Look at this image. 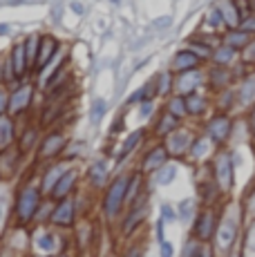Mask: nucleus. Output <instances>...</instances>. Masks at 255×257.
<instances>
[{
  "label": "nucleus",
  "instance_id": "603ef678",
  "mask_svg": "<svg viewBox=\"0 0 255 257\" xmlns=\"http://www.w3.org/2000/svg\"><path fill=\"white\" fill-rule=\"evenodd\" d=\"M159 255L161 257H175V246L170 241H159Z\"/></svg>",
  "mask_w": 255,
  "mask_h": 257
},
{
  "label": "nucleus",
  "instance_id": "473e14b6",
  "mask_svg": "<svg viewBox=\"0 0 255 257\" xmlns=\"http://www.w3.org/2000/svg\"><path fill=\"white\" fill-rule=\"evenodd\" d=\"M199 206L195 199H181L177 206V219L184 221V224H193V219L197 217Z\"/></svg>",
  "mask_w": 255,
  "mask_h": 257
},
{
  "label": "nucleus",
  "instance_id": "bf43d9fd",
  "mask_svg": "<svg viewBox=\"0 0 255 257\" xmlns=\"http://www.w3.org/2000/svg\"><path fill=\"white\" fill-rule=\"evenodd\" d=\"M0 34H7V27H5V25H3V27H0Z\"/></svg>",
  "mask_w": 255,
  "mask_h": 257
},
{
  "label": "nucleus",
  "instance_id": "a19ab883",
  "mask_svg": "<svg viewBox=\"0 0 255 257\" xmlns=\"http://www.w3.org/2000/svg\"><path fill=\"white\" fill-rule=\"evenodd\" d=\"M242 257H255V219L248 228V235H246V241H244V250H242Z\"/></svg>",
  "mask_w": 255,
  "mask_h": 257
},
{
  "label": "nucleus",
  "instance_id": "4d7b16f0",
  "mask_svg": "<svg viewBox=\"0 0 255 257\" xmlns=\"http://www.w3.org/2000/svg\"><path fill=\"white\" fill-rule=\"evenodd\" d=\"M0 85H3V63H0Z\"/></svg>",
  "mask_w": 255,
  "mask_h": 257
},
{
  "label": "nucleus",
  "instance_id": "a211bd4d",
  "mask_svg": "<svg viewBox=\"0 0 255 257\" xmlns=\"http://www.w3.org/2000/svg\"><path fill=\"white\" fill-rule=\"evenodd\" d=\"M237 61H239V52H235L233 47L224 45L222 41H219V45L213 49V54H210V63H213V65H219V67H233Z\"/></svg>",
  "mask_w": 255,
  "mask_h": 257
},
{
  "label": "nucleus",
  "instance_id": "6ab92c4d",
  "mask_svg": "<svg viewBox=\"0 0 255 257\" xmlns=\"http://www.w3.org/2000/svg\"><path fill=\"white\" fill-rule=\"evenodd\" d=\"M186 98V114L188 116H204L206 112H208V107H210V98L206 96V94L202 92H193V94H188V96H184Z\"/></svg>",
  "mask_w": 255,
  "mask_h": 257
},
{
  "label": "nucleus",
  "instance_id": "4c0bfd02",
  "mask_svg": "<svg viewBox=\"0 0 255 257\" xmlns=\"http://www.w3.org/2000/svg\"><path fill=\"white\" fill-rule=\"evenodd\" d=\"M164 110H168L173 116H177L179 121L181 118H186L188 114H186V98L184 96H179V94H173V96L166 101V107Z\"/></svg>",
  "mask_w": 255,
  "mask_h": 257
},
{
  "label": "nucleus",
  "instance_id": "de8ad7c7",
  "mask_svg": "<svg viewBox=\"0 0 255 257\" xmlns=\"http://www.w3.org/2000/svg\"><path fill=\"white\" fill-rule=\"evenodd\" d=\"M239 29H242V32H246V34H251V36H255V12H251L248 16L242 18Z\"/></svg>",
  "mask_w": 255,
  "mask_h": 257
},
{
  "label": "nucleus",
  "instance_id": "5fc2aeb1",
  "mask_svg": "<svg viewBox=\"0 0 255 257\" xmlns=\"http://www.w3.org/2000/svg\"><path fill=\"white\" fill-rule=\"evenodd\" d=\"M155 230H157V241H164L166 239V221L161 219H157V226H155Z\"/></svg>",
  "mask_w": 255,
  "mask_h": 257
},
{
  "label": "nucleus",
  "instance_id": "cd10ccee",
  "mask_svg": "<svg viewBox=\"0 0 255 257\" xmlns=\"http://www.w3.org/2000/svg\"><path fill=\"white\" fill-rule=\"evenodd\" d=\"M177 127H179V118L173 116L168 110H164L159 114V118H157V123H155V135L166 139V137H168L170 132H175Z\"/></svg>",
  "mask_w": 255,
  "mask_h": 257
},
{
  "label": "nucleus",
  "instance_id": "bb28decb",
  "mask_svg": "<svg viewBox=\"0 0 255 257\" xmlns=\"http://www.w3.org/2000/svg\"><path fill=\"white\" fill-rule=\"evenodd\" d=\"M204 29L210 34H219V32H226V25H224V18H222V12H219L217 5H213V7L206 12L204 16Z\"/></svg>",
  "mask_w": 255,
  "mask_h": 257
},
{
  "label": "nucleus",
  "instance_id": "ea45409f",
  "mask_svg": "<svg viewBox=\"0 0 255 257\" xmlns=\"http://www.w3.org/2000/svg\"><path fill=\"white\" fill-rule=\"evenodd\" d=\"M239 61L248 67H255V36H253V41L239 52Z\"/></svg>",
  "mask_w": 255,
  "mask_h": 257
},
{
  "label": "nucleus",
  "instance_id": "9b49d317",
  "mask_svg": "<svg viewBox=\"0 0 255 257\" xmlns=\"http://www.w3.org/2000/svg\"><path fill=\"white\" fill-rule=\"evenodd\" d=\"M34 98V87L32 85H18L14 92H9V107H7V114L16 116L23 114V112L29 107Z\"/></svg>",
  "mask_w": 255,
  "mask_h": 257
},
{
  "label": "nucleus",
  "instance_id": "f03ea898",
  "mask_svg": "<svg viewBox=\"0 0 255 257\" xmlns=\"http://www.w3.org/2000/svg\"><path fill=\"white\" fill-rule=\"evenodd\" d=\"M210 172H213L215 184L219 186L222 195H230L235 188V164L230 150H217L210 164Z\"/></svg>",
  "mask_w": 255,
  "mask_h": 257
},
{
  "label": "nucleus",
  "instance_id": "4468645a",
  "mask_svg": "<svg viewBox=\"0 0 255 257\" xmlns=\"http://www.w3.org/2000/svg\"><path fill=\"white\" fill-rule=\"evenodd\" d=\"M197 197L202 206H219V199H222V190L215 184L213 172H210V179H202L197 181Z\"/></svg>",
  "mask_w": 255,
  "mask_h": 257
},
{
  "label": "nucleus",
  "instance_id": "423d86ee",
  "mask_svg": "<svg viewBox=\"0 0 255 257\" xmlns=\"http://www.w3.org/2000/svg\"><path fill=\"white\" fill-rule=\"evenodd\" d=\"M204 135L208 137L215 146H224L230 135H233V118L228 112H217L204 123Z\"/></svg>",
  "mask_w": 255,
  "mask_h": 257
},
{
  "label": "nucleus",
  "instance_id": "f8f14e48",
  "mask_svg": "<svg viewBox=\"0 0 255 257\" xmlns=\"http://www.w3.org/2000/svg\"><path fill=\"white\" fill-rule=\"evenodd\" d=\"M255 103V72H248L244 78L237 81L235 90V107H251Z\"/></svg>",
  "mask_w": 255,
  "mask_h": 257
},
{
  "label": "nucleus",
  "instance_id": "f704fd0d",
  "mask_svg": "<svg viewBox=\"0 0 255 257\" xmlns=\"http://www.w3.org/2000/svg\"><path fill=\"white\" fill-rule=\"evenodd\" d=\"M155 81V94L157 96H168L175 87V76L170 72H161L153 78Z\"/></svg>",
  "mask_w": 255,
  "mask_h": 257
},
{
  "label": "nucleus",
  "instance_id": "dca6fc26",
  "mask_svg": "<svg viewBox=\"0 0 255 257\" xmlns=\"http://www.w3.org/2000/svg\"><path fill=\"white\" fill-rule=\"evenodd\" d=\"M179 257H217V255H215L210 241H199V239H195V237L190 235L188 239L184 241V246H181V255Z\"/></svg>",
  "mask_w": 255,
  "mask_h": 257
},
{
  "label": "nucleus",
  "instance_id": "c756f323",
  "mask_svg": "<svg viewBox=\"0 0 255 257\" xmlns=\"http://www.w3.org/2000/svg\"><path fill=\"white\" fill-rule=\"evenodd\" d=\"M144 137H146L144 127H141V130H135L132 135H128V139L123 141V146H121V148H119V152H116V164H121V161H123L125 157H130L132 152L137 150V146H139V143L144 141Z\"/></svg>",
  "mask_w": 255,
  "mask_h": 257
},
{
  "label": "nucleus",
  "instance_id": "864d4df0",
  "mask_svg": "<svg viewBox=\"0 0 255 257\" xmlns=\"http://www.w3.org/2000/svg\"><path fill=\"white\" fill-rule=\"evenodd\" d=\"M246 121H248V135H251V139L255 141V103L248 107V118Z\"/></svg>",
  "mask_w": 255,
  "mask_h": 257
},
{
  "label": "nucleus",
  "instance_id": "412c9836",
  "mask_svg": "<svg viewBox=\"0 0 255 257\" xmlns=\"http://www.w3.org/2000/svg\"><path fill=\"white\" fill-rule=\"evenodd\" d=\"M215 5H217L219 12H222V18H224L226 29L239 27V23H242V12L237 9V3H235V0H217Z\"/></svg>",
  "mask_w": 255,
  "mask_h": 257
},
{
  "label": "nucleus",
  "instance_id": "7ed1b4c3",
  "mask_svg": "<svg viewBox=\"0 0 255 257\" xmlns=\"http://www.w3.org/2000/svg\"><path fill=\"white\" fill-rule=\"evenodd\" d=\"M219 210H222V206H202L197 217L190 224V235L199 241H213L219 224Z\"/></svg>",
  "mask_w": 255,
  "mask_h": 257
},
{
  "label": "nucleus",
  "instance_id": "4be33fe9",
  "mask_svg": "<svg viewBox=\"0 0 255 257\" xmlns=\"http://www.w3.org/2000/svg\"><path fill=\"white\" fill-rule=\"evenodd\" d=\"M9 63H12V67H14V74H16V78L21 81V78L29 72L27 56H25V43H16V45L12 47V52H9Z\"/></svg>",
  "mask_w": 255,
  "mask_h": 257
},
{
  "label": "nucleus",
  "instance_id": "7c9ffc66",
  "mask_svg": "<svg viewBox=\"0 0 255 257\" xmlns=\"http://www.w3.org/2000/svg\"><path fill=\"white\" fill-rule=\"evenodd\" d=\"M67 172V168H65V164H56V166H52V168H47L45 170V175H43V181H41V192H50L54 190V186L58 184V179H61L63 175Z\"/></svg>",
  "mask_w": 255,
  "mask_h": 257
},
{
  "label": "nucleus",
  "instance_id": "2eb2a0df",
  "mask_svg": "<svg viewBox=\"0 0 255 257\" xmlns=\"http://www.w3.org/2000/svg\"><path fill=\"white\" fill-rule=\"evenodd\" d=\"M202 58L197 56V54H193L188 47H184V49H179L177 54H175V58H173V63H170V70L173 72H190V70H197L199 65H202Z\"/></svg>",
  "mask_w": 255,
  "mask_h": 257
},
{
  "label": "nucleus",
  "instance_id": "f257e3e1",
  "mask_svg": "<svg viewBox=\"0 0 255 257\" xmlns=\"http://www.w3.org/2000/svg\"><path fill=\"white\" fill-rule=\"evenodd\" d=\"M242 204H226L219 210V224L213 237V250L217 257H228L237 250L239 230H242Z\"/></svg>",
  "mask_w": 255,
  "mask_h": 257
},
{
  "label": "nucleus",
  "instance_id": "c03bdc74",
  "mask_svg": "<svg viewBox=\"0 0 255 257\" xmlns=\"http://www.w3.org/2000/svg\"><path fill=\"white\" fill-rule=\"evenodd\" d=\"M242 210H244V215H246L251 221L255 219V186L251 188V192H248V195H246V199H244Z\"/></svg>",
  "mask_w": 255,
  "mask_h": 257
},
{
  "label": "nucleus",
  "instance_id": "20e7f679",
  "mask_svg": "<svg viewBox=\"0 0 255 257\" xmlns=\"http://www.w3.org/2000/svg\"><path fill=\"white\" fill-rule=\"evenodd\" d=\"M128 181H130V175H121L107 186L105 197H103V215H105L107 219H114L121 212V208L125 206Z\"/></svg>",
  "mask_w": 255,
  "mask_h": 257
},
{
  "label": "nucleus",
  "instance_id": "b1692460",
  "mask_svg": "<svg viewBox=\"0 0 255 257\" xmlns=\"http://www.w3.org/2000/svg\"><path fill=\"white\" fill-rule=\"evenodd\" d=\"M251 41H253L251 34L242 32L239 27H235V29H226V32L222 34V43H224V45H228V47H233L235 52H242V49L246 47Z\"/></svg>",
  "mask_w": 255,
  "mask_h": 257
},
{
  "label": "nucleus",
  "instance_id": "8fccbe9b",
  "mask_svg": "<svg viewBox=\"0 0 255 257\" xmlns=\"http://www.w3.org/2000/svg\"><path fill=\"white\" fill-rule=\"evenodd\" d=\"M155 114V101H144L139 103V116L141 118H150Z\"/></svg>",
  "mask_w": 255,
  "mask_h": 257
},
{
  "label": "nucleus",
  "instance_id": "0eeeda50",
  "mask_svg": "<svg viewBox=\"0 0 255 257\" xmlns=\"http://www.w3.org/2000/svg\"><path fill=\"white\" fill-rule=\"evenodd\" d=\"M206 83V72L204 70H190V72H181L175 76V87H173V94H179V96H188L193 92H199Z\"/></svg>",
  "mask_w": 255,
  "mask_h": 257
},
{
  "label": "nucleus",
  "instance_id": "ddd939ff",
  "mask_svg": "<svg viewBox=\"0 0 255 257\" xmlns=\"http://www.w3.org/2000/svg\"><path fill=\"white\" fill-rule=\"evenodd\" d=\"M74 217H76V201L72 199V197H65V199H61L56 206H54L52 221L56 226H63V228H67V226H72Z\"/></svg>",
  "mask_w": 255,
  "mask_h": 257
},
{
  "label": "nucleus",
  "instance_id": "c9c22d12",
  "mask_svg": "<svg viewBox=\"0 0 255 257\" xmlns=\"http://www.w3.org/2000/svg\"><path fill=\"white\" fill-rule=\"evenodd\" d=\"M23 43H25V56H27L29 70H36V56H38V47H41V36L32 34V36H27Z\"/></svg>",
  "mask_w": 255,
  "mask_h": 257
},
{
  "label": "nucleus",
  "instance_id": "a18cd8bd",
  "mask_svg": "<svg viewBox=\"0 0 255 257\" xmlns=\"http://www.w3.org/2000/svg\"><path fill=\"white\" fill-rule=\"evenodd\" d=\"M105 110H107V103L103 101V98H96L94 105H92V112H90L92 123H99L101 118H103V114H105Z\"/></svg>",
  "mask_w": 255,
  "mask_h": 257
},
{
  "label": "nucleus",
  "instance_id": "393cba45",
  "mask_svg": "<svg viewBox=\"0 0 255 257\" xmlns=\"http://www.w3.org/2000/svg\"><path fill=\"white\" fill-rule=\"evenodd\" d=\"M18 157H21V150H16V148H5V150H0V177H3V179H9V177L16 172Z\"/></svg>",
  "mask_w": 255,
  "mask_h": 257
},
{
  "label": "nucleus",
  "instance_id": "6e6552de",
  "mask_svg": "<svg viewBox=\"0 0 255 257\" xmlns=\"http://www.w3.org/2000/svg\"><path fill=\"white\" fill-rule=\"evenodd\" d=\"M195 141V135L188 130V127H177L175 132H170L166 137V150H168L170 157H186Z\"/></svg>",
  "mask_w": 255,
  "mask_h": 257
},
{
  "label": "nucleus",
  "instance_id": "39448f33",
  "mask_svg": "<svg viewBox=\"0 0 255 257\" xmlns=\"http://www.w3.org/2000/svg\"><path fill=\"white\" fill-rule=\"evenodd\" d=\"M41 188L25 186L16 195V217L21 224H27L36 217V210L41 208Z\"/></svg>",
  "mask_w": 255,
  "mask_h": 257
},
{
  "label": "nucleus",
  "instance_id": "3c124183",
  "mask_svg": "<svg viewBox=\"0 0 255 257\" xmlns=\"http://www.w3.org/2000/svg\"><path fill=\"white\" fill-rule=\"evenodd\" d=\"M7 107H9V92L5 90V85H0V116L7 114Z\"/></svg>",
  "mask_w": 255,
  "mask_h": 257
},
{
  "label": "nucleus",
  "instance_id": "a878e982",
  "mask_svg": "<svg viewBox=\"0 0 255 257\" xmlns=\"http://www.w3.org/2000/svg\"><path fill=\"white\" fill-rule=\"evenodd\" d=\"M65 148V137L61 132H52V135L45 137V141L41 143V157L43 159H50V157H56L63 152Z\"/></svg>",
  "mask_w": 255,
  "mask_h": 257
},
{
  "label": "nucleus",
  "instance_id": "5701e85b",
  "mask_svg": "<svg viewBox=\"0 0 255 257\" xmlns=\"http://www.w3.org/2000/svg\"><path fill=\"white\" fill-rule=\"evenodd\" d=\"M74 186H76V170H67L65 175L58 179V184L54 186V190L50 192V197L54 201L65 199V197H70V192L74 190Z\"/></svg>",
  "mask_w": 255,
  "mask_h": 257
},
{
  "label": "nucleus",
  "instance_id": "f3484780",
  "mask_svg": "<svg viewBox=\"0 0 255 257\" xmlns=\"http://www.w3.org/2000/svg\"><path fill=\"white\" fill-rule=\"evenodd\" d=\"M58 49V43L54 36H41V47H38V56H36V72H43L47 65L52 63L54 54Z\"/></svg>",
  "mask_w": 255,
  "mask_h": 257
},
{
  "label": "nucleus",
  "instance_id": "37998d69",
  "mask_svg": "<svg viewBox=\"0 0 255 257\" xmlns=\"http://www.w3.org/2000/svg\"><path fill=\"white\" fill-rule=\"evenodd\" d=\"M36 244H38V248H41V250H45V253H52V250L56 248V237H54L52 233H45V235L38 237Z\"/></svg>",
  "mask_w": 255,
  "mask_h": 257
},
{
  "label": "nucleus",
  "instance_id": "58836bf2",
  "mask_svg": "<svg viewBox=\"0 0 255 257\" xmlns=\"http://www.w3.org/2000/svg\"><path fill=\"white\" fill-rule=\"evenodd\" d=\"M139 190H141V175H139V172H132L130 181H128V192H125V204L128 206H132L141 197Z\"/></svg>",
  "mask_w": 255,
  "mask_h": 257
},
{
  "label": "nucleus",
  "instance_id": "09e8293b",
  "mask_svg": "<svg viewBox=\"0 0 255 257\" xmlns=\"http://www.w3.org/2000/svg\"><path fill=\"white\" fill-rule=\"evenodd\" d=\"M52 212H54V204L52 201H45V204H41V208L36 210V217H34V219H41V221L52 219Z\"/></svg>",
  "mask_w": 255,
  "mask_h": 257
},
{
  "label": "nucleus",
  "instance_id": "72a5a7b5",
  "mask_svg": "<svg viewBox=\"0 0 255 257\" xmlns=\"http://www.w3.org/2000/svg\"><path fill=\"white\" fill-rule=\"evenodd\" d=\"M177 172H179V166L168 161V164H164L155 172V184L157 186H170L175 181V177H177Z\"/></svg>",
  "mask_w": 255,
  "mask_h": 257
},
{
  "label": "nucleus",
  "instance_id": "aec40b11",
  "mask_svg": "<svg viewBox=\"0 0 255 257\" xmlns=\"http://www.w3.org/2000/svg\"><path fill=\"white\" fill-rule=\"evenodd\" d=\"M168 157H170L168 150H166V146H161V143L150 148V152L144 157V164H141L144 166V172H157L164 164H168Z\"/></svg>",
  "mask_w": 255,
  "mask_h": 257
},
{
  "label": "nucleus",
  "instance_id": "6e6d98bb",
  "mask_svg": "<svg viewBox=\"0 0 255 257\" xmlns=\"http://www.w3.org/2000/svg\"><path fill=\"white\" fill-rule=\"evenodd\" d=\"M123 257H141V250H139V248H130Z\"/></svg>",
  "mask_w": 255,
  "mask_h": 257
},
{
  "label": "nucleus",
  "instance_id": "e433bc0d",
  "mask_svg": "<svg viewBox=\"0 0 255 257\" xmlns=\"http://www.w3.org/2000/svg\"><path fill=\"white\" fill-rule=\"evenodd\" d=\"M14 137H16V132H14V123L9 116H0V150H5V148L12 146Z\"/></svg>",
  "mask_w": 255,
  "mask_h": 257
},
{
  "label": "nucleus",
  "instance_id": "2f4dec72",
  "mask_svg": "<svg viewBox=\"0 0 255 257\" xmlns=\"http://www.w3.org/2000/svg\"><path fill=\"white\" fill-rule=\"evenodd\" d=\"M87 179H90V184L94 188H103L107 181V161H94V164L90 166V170H87Z\"/></svg>",
  "mask_w": 255,
  "mask_h": 257
},
{
  "label": "nucleus",
  "instance_id": "9d476101",
  "mask_svg": "<svg viewBox=\"0 0 255 257\" xmlns=\"http://www.w3.org/2000/svg\"><path fill=\"white\" fill-rule=\"evenodd\" d=\"M146 217H148V201H146V195H141L139 199L130 206V212H128V217L123 219V226H121V233L130 235L137 226L144 224Z\"/></svg>",
  "mask_w": 255,
  "mask_h": 257
},
{
  "label": "nucleus",
  "instance_id": "1a4fd4ad",
  "mask_svg": "<svg viewBox=\"0 0 255 257\" xmlns=\"http://www.w3.org/2000/svg\"><path fill=\"white\" fill-rule=\"evenodd\" d=\"M233 83H235V76H233V70H230V67L213 65L208 72H206V85H208V90L215 92V94L228 90Z\"/></svg>",
  "mask_w": 255,
  "mask_h": 257
},
{
  "label": "nucleus",
  "instance_id": "13d9d810",
  "mask_svg": "<svg viewBox=\"0 0 255 257\" xmlns=\"http://www.w3.org/2000/svg\"><path fill=\"white\" fill-rule=\"evenodd\" d=\"M248 5H251V9L255 12V0H248Z\"/></svg>",
  "mask_w": 255,
  "mask_h": 257
},
{
  "label": "nucleus",
  "instance_id": "79ce46f5",
  "mask_svg": "<svg viewBox=\"0 0 255 257\" xmlns=\"http://www.w3.org/2000/svg\"><path fill=\"white\" fill-rule=\"evenodd\" d=\"M34 143H36V130H34V127H27V132L23 135V139H21L18 150H21V152H29L34 148Z\"/></svg>",
  "mask_w": 255,
  "mask_h": 257
},
{
  "label": "nucleus",
  "instance_id": "49530a36",
  "mask_svg": "<svg viewBox=\"0 0 255 257\" xmlns=\"http://www.w3.org/2000/svg\"><path fill=\"white\" fill-rule=\"evenodd\" d=\"M161 219L166 221V224H173V221H177V208H173L170 204H161Z\"/></svg>",
  "mask_w": 255,
  "mask_h": 257
},
{
  "label": "nucleus",
  "instance_id": "c85d7f7f",
  "mask_svg": "<svg viewBox=\"0 0 255 257\" xmlns=\"http://www.w3.org/2000/svg\"><path fill=\"white\" fill-rule=\"evenodd\" d=\"M213 146L215 143L208 139V137H195V141H193V146H190V150H188V157L193 161H204L206 157L210 155V150H213Z\"/></svg>",
  "mask_w": 255,
  "mask_h": 257
}]
</instances>
